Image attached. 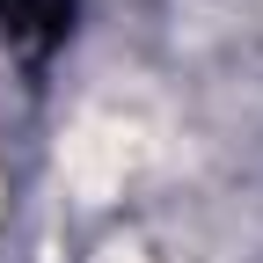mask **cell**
Segmentation results:
<instances>
[{
	"instance_id": "6da1fadb",
	"label": "cell",
	"mask_w": 263,
	"mask_h": 263,
	"mask_svg": "<svg viewBox=\"0 0 263 263\" xmlns=\"http://www.w3.org/2000/svg\"><path fill=\"white\" fill-rule=\"evenodd\" d=\"M0 29L29 51H51L73 37V0H0Z\"/></svg>"
}]
</instances>
